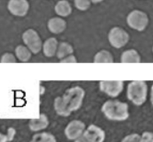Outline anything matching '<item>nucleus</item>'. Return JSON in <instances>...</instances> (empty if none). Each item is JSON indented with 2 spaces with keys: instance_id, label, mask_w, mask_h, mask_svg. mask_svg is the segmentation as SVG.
<instances>
[{
  "instance_id": "nucleus-20",
  "label": "nucleus",
  "mask_w": 153,
  "mask_h": 142,
  "mask_svg": "<svg viewBox=\"0 0 153 142\" xmlns=\"http://www.w3.org/2000/svg\"><path fill=\"white\" fill-rule=\"evenodd\" d=\"M91 0H74L75 7L80 11H86L91 6Z\"/></svg>"
},
{
  "instance_id": "nucleus-12",
  "label": "nucleus",
  "mask_w": 153,
  "mask_h": 142,
  "mask_svg": "<svg viewBox=\"0 0 153 142\" xmlns=\"http://www.w3.org/2000/svg\"><path fill=\"white\" fill-rule=\"evenodd\" d=\"M48 27L51 32L54 34H60L66 28V22L61 18H52L48 21Z\"/></svg>"
},
{
  "instance_id": "nucleus-16",
  "label": "nucleus",
  "mask_w": 153,
  "mask_h": 142,
  "mask_svg": "<svg viewBox=\"0 0 153 142\" xmlns=\"http://www.w3.org/2000/svg\"><path fill=\"white\" fill-rule=\"evenodd\" d=\"M74 52L73 47L71 44L68 43H65L62 42L59 44L58 48H57V57L59 59H64L66 57L69 55H71L72 53Z\"/></svg>"
},
{
  "instance_id": "nucleus-25",
  "label": "nucleus",
  "mask_w": 153,
  "mask_h": 142,
  "mask_svg": "<svg viewBox=\"0 0 153 142\" xmlns=\"http://www.w3.org/2000/svg\"><path fill=\"white\" fill-rule=\"evenodd\" d=\"M74 142H87V141L86 140L85 137L84 136V135H82L81 136H80V137L78 138H76V140H75Z\"/></svg>"
},
{
  "instance_id": "nucleus-21",
  "label": "nucleus",
  "mask_w": 153,
  "mask_h": 142,
  "mask_svg": "<svg viewBox=\"0 0 153 142\" xmlns=\"http://www.w3.org/2000/svg\"><path fill=\"white\" fill-rule=\"evenodd\" d=\"M140 138L141 136L138 134H132L126 136L123 139L122 142H140Z\"/></svg>"
},
{
  "instance_id": "nucleus-4",
  "label": "nucleus",
  "mask_w": 153,
  "mask_h": 142,
  "mask_svg": "<svg viewBox=\"0 0 153 142\" xmlns=\"http://www.w3.org/2000/svg\"><path fill=\"white\" fill-rule=\"evenodd\" d=\"M127 23L130 28L142 31L148 25L149 18L145 12L139 10H134L127 16Z\"/></svg>"
},
{
  "instance_id": "nucleus-3",
  "label": "nucleus",
  "mask_w": 153,
  "mask_h": 142,
  "mask_svg": "<svg viewBox=\"0 0 153 142\" xmlns=\"http://www.w3.org/2000/svg\"><path fill=\"white\" fill-rule=\"evenodd\" d=\"M148 87L146 82L135 80L129 83L127 87V96L136 106H141L146 101Z\"/></svg>"
},
{
  "instance_id": "nucleus-1",
  "label": "nucleus",
  "mask_w": 153,
  "mask_h": 142,
  "mask_svg": "<svg viewBox=\"0 0 153 142\" xmlns=\"http://www.w3.org/2000/svg\"><path fill=\"white\" fill-rule=\"evenodd\" d=\"M84 90L80 87H74L66 90L61 97L54 100V106L56 112L61 116H69L72 112L80 108L84 98Z\"/></svg>"
},
{
  "instance_id": "nucleus-27",
  "label": "nucleus",
  "mask_w": 153,
  "mask_h": 142,
  "mask_svg": "<svg viewBox=\"0 0 153 142\" xmlns=\"http://www.w3.org/2000/svg\"><path fill=\"white\" fill-rule=\"evenodd\" d=\"M103 0H91V2H93V3H99V2H102Z\"/></svg>"
},
{
  "instance_id": "nucleus-24",
  "label": "nucleus",
  "mask_w": 153,
  "mask_h": 142,
  "mask_svg": "<svg viewBox=\"0 0 153 142\" xmlns=\"http://www.w3.org/2000/svg\"><path fill=\"white\" fill-rule=\"evenodd\" d=\"M61 63H75L76 62V60L74 56L73 55H69L66 57L65 58L62 59L61 61Z\"/></svg>"
},
{
  "instance_id": "nucleus-26",
  "label": "nucleus",
  "mask_w": 153,
  "mask_h": 142,
  "mask_svg": "<svg viewBox=\"0 0 153 142\" xmlns=\"http://www.w3.org/2000/svg\"><path fill=\"white\" fill-rule=\"evenodd\" d=\"M151 102L152 104L153 105V85L152 87V89H151Z\"/></svg>"
},
{
  "instance_id": "nucleus-6",
  "label": "nucleus",
  "mask_w": 153,
  "mask_h": 142,
  "mask_svg": "<svg viewBox=\"0 0 153 142\" xmlns=\"http://www.w3.org/2000/svg\"><path fill=\"white\" fill-rule=\"evenodd\" d=\"M22 40L33 54H38L42 49V40L35 30L28 29L25 31L22 35Z\"/></svg>"
},
{
  "instance_id": "nucleus-28",
  "label": "nucleus",
  "mask_w": 153,
  "mask_h": 142,
  "mask_svg": "<svg viewBox=\"0 0 153 142\" xmlns=\"http://www.w3.org/2000/svg\"><path fill=\"white\" fill-rule=\"evenodd\" d=\"M152 50H153V48H152Z\"/></svg>"
},
{
  "instance_id": "nucleus-2",
  "label": "nucleus",
  "mask_w": 153,
  "mask_h": 142,
  "mask_svg": "<svg viewBox=\"0 0 153 142\" xmlns=\"http://www.w3.org/2000/svg\"><path fill=\"white\" fill-rule=\"evenodd\" d=\"M106 118L113 121H124L129 118L128 105L118 100L106 101L102 107Z\"/></svg>"
},
{
  "instance_id": "nucleus-19",
  "label": "nucleus",
  "mask_w": 153,
  "mask_h": 142,
  "mask_svg": "<svg viewBox=\"0 0 153 142\" xmlns=\"http://www.w3.org/2000/svg\"><path fill=\"white\" fill-rule=\"evenodd\" d=\"M30 142H56V138L51 134L42 132L34 135Z\"/></svg>"
},
{
  "instance_id": "nucleus-7",
  "label": "nucleus",
  "mask_w": 153,
  "mask_h": 142,
  "mask_svg": "<svg viewBox=\"0 0 153 142\" xmlns=\"http://www.w3.org/2000/svg\"><path fill=\"white\" fill-rule=\"evenodd\" d=\"M100 89L111 97H117L123 89V82L121 80H102L100 82Z\"/></svg>"
},
{
  "instance_id": "nucleus-11",
  "label": "nucleus",
  "mask_w": 153,
  "mask_h": 142,
  "mask_svg": "<svg viewBox=\"0 0 153 142\" xmlns=\"http://www.w3.org/2000/svg\"><path fill=\"white\" fill-rule=\"evenodd\" d=\"M49 125L48 117L45 114H41L38 118L31 119L28 123V127L33 132H38L47 128Z\"/></svg>"
},
{
  "instance_id": "nucleus-14",
  "label": "nucleus",
  "mask_w": 153,
  "mask_h": 142,
  "mask_svg": "<svg viewBox=\"0 0 153 142\" xmlns=\"http://www.w3.org/2000/svg\"><path fill=\"white\" fill-rule=\"evenodd\" d=\"M55 12L59 16L61 17H67L71 15L72 12L71 4L67 0H61L56 4L54 7Z\"/></svg>"
},
{
  "instance_id": "nucleus-15",
  "label": "nucleus",
  "mask_w": 153,
  "mask_h": 142,
  "mask_svg": "<svg viewBox=\"0 0 153 142\" xmlns=\"http://www.w3.org/2000/svg\"><path fill=\"white\" fill-rule=\"evenodd\" d=\"M121 61L123 63H139L140 62V56L136 50H127L123 53Z\"/></svg>"
},
{
  "instance_id": "nucleus-18",
  "label": "nucleus",
  "mask_w": 153,
  "mask_h": 142,
  "mask_svg": "<svg viewBox=\"0 0 153 142\" xmlns=\"http://www.w3.org/2000/svg\"><path fill=\"white\" fill-rule=\"evenodd\" d=\"M94 61L95 63H113V57L109 51L103 50L96 54Z\"/></svg>"
},
{
  "instance_id": "nucleus-17",
  "label": "nucleus",
  "mask_w": 153,
  "mask_h": 142,
  "mask_svg": "<svg viewBox=\"0 0 153 142\" xmlns=\"http://www.w3.org/2000/svg\"><path fill=\"white\" fill-rule=\"evenodd\" d=\"M16 54L18 59L22 62H27L30 60L31 56V51L23 45H19L16 48Z\"/></svg>"
},
{
  "instance_id": "nucleus-13",
  "label": "nucleus",
  "mask_w": 153,
  "mask_h": 142,
  "mask_svg": "<svg viewBox=\"0 0 153 142\" xmlns=\"http://www.w3.org/2000/svg\"><path fill=\"white\" fill-rule=\"evenodd\" d=\"M57 41L55 38H50L43 44V52L46 57H53L57 51Z\"/></svg>"
},
{
  "instance_id": "nucleus-8",
  "label": "nucleus",
  "mask_w": 153,
  "mask_h": 142,
  "mask_svg": "<svg viewBox=\"0 0 153 142\" xmlns=\"http://www.w3.org/2000/svg\"><path fill=\"white\" fill-rule=\"evenodd\" d=\"M85 130V124L79 120L71 121L65 130L66 137L69 140H76L84 134Z\"/></svg>"
},
{
  "instance_id": "nucleus-5",
  "label": "nucleus",
  "mask_w": 153,
  "mask_h": 142,
  "mask_svg": "<svg viewBox=\"0 0 153 142\" xmlns=\"http://www.w3.org/2000/svg\"><path fill=\"white\" fill-rule=\"evenodd\" d=\"M108 38L113 47L116 48H121L128 43L129 37L125 30L119 27H115L110 30Z\"/></svg>"
},
{
  "instance_id": "nucleus-23",
  "label": "nucleus",
  "mask_w": 153,
  "mask_h": 142,
  "mask_svg": "<svg viewBox=\"0 0 153 142\" xmlns=\"http://www.w3.org/2000/svg\"><path fill=\"white\" fill-rule=\"evenodd\" d=\"M1 62H16V60L12 54H5L2 57Z\"/></svg>"
},
{
  "instance_id": "nucleus-9",
  "label": "nucleus",
  "mask_w": 153,
  "mask_h": 142,
  "mask_svg": "<svg viewBox=\"0 0 153 142\" xmlns=\"http://www.w3.org/2000/svg\"><path fill=\"white\" fill-rule=\"evenodd\" d=\"M8 9L13 16L23 17L28 13L29 3L27 0H9Z\"/></svg>"
},
{
  "instance_id": "nucleus-22",
  "label": "nucleus",
  "mask_w": 153,
  "mask_h": 142,
  "mask_svg": "<svg viewBox=\"0 0 153 142\" xmlns=\"http://www.w3.org/2000/svg\"><path fill=\"white\" fill-rule=\"evenodd\" d=\"M140 142H153V133L146 132L141 135Z\"/></svg>"
},
{
  "instance_id": "nucleus-10",
  "label": "nucleus",
  "mask_w": 153,
  "mask_h": 142,
  "mask_svg": "<svg viewBox=\"0 0 153 142\" xmlns=\"http://www.w3.org/2000/svg\"><path fill=\"white\" fill-rule=\"evenodd\" d=\"M84 136L87 142H103L105 139L104 131L100 127L91 125L84 131Z\"/></svg>"
}]
</instances>
